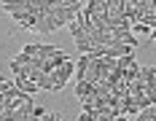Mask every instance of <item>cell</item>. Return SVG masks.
I'll return each mask as SVG.
<instances>
[{"label": "cell", "instance_id": "1", "mask_svg": "<svg viewBox=\"0 0 156 121\" xmlns=\"http://www.w3.org/2000/svg\"><path fill=\"white\" fill-rule=\"evenodd\" d=\"M32 108H35V105H32V97H30V100L19 102V105L8 113V119H5V121H24V119H32Z\"/></svg>", "mask_w": 156, "mask_h": 121}, {"label": "cell", "instance_id": "2", "mask_svg": "<svg viewBox=\"0 0 156 121\" xmlns=\"http://www.w3.org/2000/svg\"><path fill=\"white\" fill-rule=\"evenodd\" d=\"M113 35V41H124V43H129V46H137V35L132 30H124V27H116V30L110 32Z\"/></svg>", "mask_w": 156, "mask_h": 121}, {"label": "cell", "instance_id": "3", "mask_svg": "<svg viewBox=\"0 0 156 121\" xmlns=\"http://www.w3.org/2000/svg\"><path fill=\"white\" fill-rule=\"evenodd\" d=\"M14 84H16V86H19V89L30 91V94H38V91H41V86H38L35 81H30V78H27V76H16V78H14Z\"/></svg>", "mask_w": 156, "mask_h": 121}, {"label": "cell", "instance_id": "4", "mask_svg": "<svg viewBox=\"0 0 156 121\" xmlns=\"http://www.w3.org/2000/svg\"><path fill=\"white\" fill-rule=\"evenodd\" d=\"M86 67H89V51H83V54L76 59V81H83V76H86Z\"/></svg>", "mask_w": 156, "mask_h": 121}, {"label": "cell", "instance_id": "5", "mask_svg": "<svg viewBox=\"0 0 156 121\" xmlns=\"http://www.w3.org/2000/svg\"><path fill=\"white\" fill-rule=\"evenodd\" d=\"M137 121H156V102H154V105L140 108V113H137Z\"/></svg>", "mask_w": 156, "mask_h": 121}, {"label": "cell", "instance_id": "6", "mask_svg": "<svg viewBox=\"0 0 156 121\" xmlns=\"http://www.w3.org/2000/svg\"><path fill=\"white\" fill-rule=\"evenodd\" d=\"M100 11H102V0H89V5H86V8H81V14H83V16L100 14Z\"/></svg>", "mask_w": 156, "mask_h": 121}, {"label": "cell", "instance_id": "7", "mask_svg": "<svg viewBox=\"0 0 156 121\" xmlns=\"http://www.w3.org/2000/svg\"><path fill=\"white\" fill-rule=\"evenodd\" d=\"M154 27H148V24H143V22H132V32L135 35H151Z\"/></svg>", "mask_w": 156, "mask_h": 121}, {"label": "cell", "instance_id": "8", "mask_svg": "<svg viewBox=\"0 0 156 121\" xmlns=\"http://www.w3.org/2000/svg\"><path fill=\"white\" fill-rule=\"evenodd\" d=\"M76 48H78V51H92L94 43L89 41V38H83V41H76Z\"/></svg>", "mask_w": 156, "mask_h": 121}, {"label": "cell", "instance_id": "9", "mask_svg": "<svg viewBox=\"0 0 156 121\" xmlns=\"http://www.w3.org/2000/svg\"><path fill=\"white\" fill-rule=\"evenodd\" d=\"M59 119H62L59 113H48V110L43 113V121H59Z\"/></svg>", "mask_w": 156, "mask_h": 121}, {"label": "cell", "instance_id": "10", "mask_svg": "<svg viewBox=\"0 0 156 121\" xmlns=\"http://www.w3.org/2000/svg\"><path fill=\"white\" fill-rule=\"evenodd\" d=\"M43 113H46V108H32V119H43Z\"/></svg>", "mask_w": 156, "mask_h": 121}, {"label": "cell", "instance_id": "11", "mask_svg": "<svg viewBox=\"0 0 156 121\" xmlns=\"http://www.w3.org/2000/svg\"><path fill=\"white\" fill-rule=\"evenodd\" d=\"M3 81H5V78H0V84H3Z\"/></svg>", "mask_w": 156, "mask_h": 121}]
</instances>
